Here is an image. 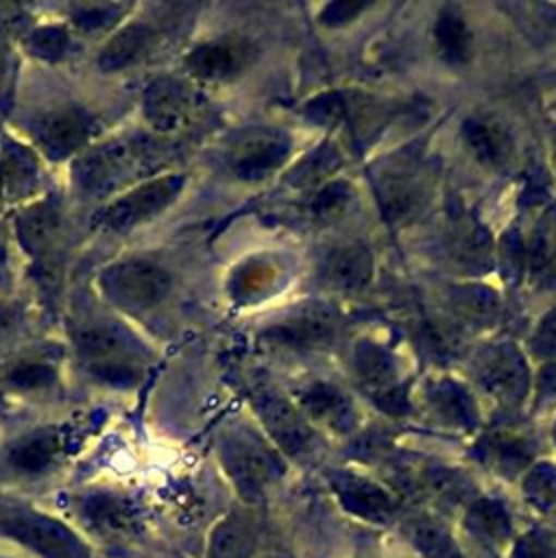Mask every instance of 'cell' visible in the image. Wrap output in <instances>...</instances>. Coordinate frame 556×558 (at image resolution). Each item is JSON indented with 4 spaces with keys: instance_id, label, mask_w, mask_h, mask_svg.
I'll use <instances>...</instances> for the list:
<instances>
[{
    "instance_id": "cell-1",
    "label": "cell",
    "mask_w": 556,
    "mask_h": 558,
    "mask_svg": "<svg viewBox=\"0 0 556 558\" xmlns=\"http://www.w3.org/2000/svg\"><path fill=\"white\" fill-rule=\"evenodd\" d=\"M220 460L238 493L249 501L262 497L266 486L281 475V460L277 453L249 429H235L225 436Z\"/></svg>"
},
{
    "instance_id": "cell-2",
    "label": "cell",
    "mask_w": 556,
    "mask_h": 558,
    "mask_svg": "<svg viewBox=\"0 0 556 558\" xmlns=\"http://www.w3.org/2000/svg\"><path fill=\"white\" fill-rule=\"evenodd\" d=\"M100 288L118 307L144 312L164 301L170 290V275L153 262L124 259L102 270Z\"/></svg>"
},
{
    "instance_id": "cell-3",
    "label": "cell",
    "mask_w": 556,
    "mask_h": 558,
    "mask_svg": "<svg viewBox=\"0 0 556 558\" xmlns=\"http://www.w3.org/2000/svg\"><path fill=\"white\" fill-rule=\"evenodd\" d=\"M0 532L41 558H94L68 525L41 512H9L0 517Z\"/></svg>"
},
{
    "instance_id": "cell-4",
    "label": "cell",
    "mask_w": 556,
    "mask_h": 558,
    "mask_svg": "<svg viewBox=\"0 0 556 558\" xmlns=\"http://www.w3.org/2000/svg\"><path fill=\"white\" fill-rule=\"evenodd\" d=\"M137 347L113 327H92L78 336V353L89 371L113 386H133L142 377Z\"/></svg>"
},
{
    "instance_id": "cell-5",
    "label": "cell",
    "mask_w": 556,
    "mask_h": 558,
    "mask_svg": "<svg viewBox=\"0 0 556 558\" xmlns=\"http://www.w3.org/2000/svg\"><path fill=\"white\" fill-rule=\"evenodd\" d=\"M475 377L480 388L504 408L521 403L530 390L525 360L512 344L486 349L475 362Z\"/></svg>"
},
{
    "instance_id": "cell-6",
    "label": "cell",
    "mask_w": 556,
    "mask_h": 558,
    "mask_svg": "<svg viewBox=\"0 0 556 558\" xmlns=\"http://www.w3.org/2000/svg\"><path fill=\"white\" fill-rule=\"evenodd\" d=\"M142 159L137 142L113 140L92 148L74 163V181L83 192L102 194L129 177Z\"/></svg>"
},
{
    "instance_id": "cell-7",
    "label": "cell",
    "mask_w": 556,
    "mask_h": 558,
    "mask_svg": "<svg viewBox=\"0 0 556 558\" xmlns=\"http://www.w3.org/2000/svg\"><path fill=\"white\" fill-rule=\"evenodd\" d=\"M181 187V174H164L159 179L146 181L113 201L102 214V225L113 231H129L161 214L179 196Z\"/></svg>"
},
{
    "instance_id": "cell-8",
    "label": "cell",
    "mask_w": 556,
    "mask_h": 558,
    "mask_svg": "<svg viewBox=\"0 0 556 558\" xmlns=\"http://www.w3.org/2000/svg\"><path fill=\"white\" fill-rule=\"evenodd\" d=\"M351 373L360 388L373 397L386 412H401L406 408L403 386L397 377L395 360L388 351L373 342H360L351 351Z\"/></svg>"
},
{
    "instance_id": "cell-9",
    "label": "cell",
    "mask_w": 556,
    "mask_h": 558,
    "mask_svg": "<svg viewBox=\"0 0 556 558\" xmlns=\"http://www.w3.org/2000/svg\"><path fill=\"white\" fill-rule=\"evenodd\" d=\"M290 155V135L279 129H253L229 150V166L238 179L257 181L275 172Z\"/></svg>"
},
{
    "instance_id": "cell-10",
    "label": "cell",
    "mask_w": 556,
    "mask_h": 558,
    "mask_svg": "<svg viewBox=\"0 0 556 558\" xmlns=\"http://www.w3.org/2000/svg\"><path fill=\"white\" fill-rule=\"evenodd\" d=\"M257 412L270 438L292 458L307 456L314 447V432L301 410L277 392H264L257 399Z\"/></svg>"
},
{
    "instance_id": "cell-11",
    "label": "cell",
    "mask_w": 556,
    "mask_h": 558,
    "mask_svg": "<svg viewBox=\"0 0 556 558\" xmlns=\"http://www.w3.org/2000/svg\"><path fill=\"white\" fill-rule=\"evenodd\" d=\"M198 107L196 94L179 78H157L144 92V116L157 131L185 126Z\"/></svg>"
},
{
    "instance_id": "cell-12",
    "label": "cell",
    "mask_w": 556,
    "mask_h": 558,
    "mask_svg": "<svg viewBox=\"0 0 556 558\" xmlns=\"http://www.w3.org/2000/svg\"><path fill=\"white\" fill-rule=\"evenodd\" d=\"M96 133V120L81 107H65L48 113L37 124V142L50 159H65L83 148Z\"/></svg>"
},
{
    "instance_id": "cell-13",
    "label": "cell",
    "mask_w": 556,
    "mask_h": 558,
    "mask_svg": "<svg viewBox=\"0 0 556 558\" xmlns=\"http://www.w3.org/2000/svg\"><path fill=\"white\" fill-rule=\"evenodd\" d=\"M338 329V314L327 305H307L268 329V338L288 349L325 347Z\"/></svg>"
},
{
    "instance_id": "cell-14",
    "label": "cell",
    "mask_w": 556,
    "mask_h": 558,
    "mask_svg": "<svg viewBox=\"0 0 556 558\" xmlns=\"http://www.w3.org/2000/svg\"><path fill=\"white\" fill-rule=\"evenodd\" d=\"M297 408L307 421L334 432L353 429L358 418L351 399L329 381H307L297 392Z\"/></svg>"
},
{
    "instance_id": "cell-15",
    "label": "cell",
    "mask_w": 556,
    "mask_h": 558,
    "mask_svg": "<svg viewBox=\"0 0 556 558\" xmlns=\"http://www.w3.org/2000/svg\"><path fill=\"white\" fill-rule=\"evenodd\" d=\"M251 48L244 39L222 37L196 46L188 57V70L201 81H227L244 70Z\"/></svg>"
},
{
    "instance_id": "cell-16",
    "label": "cell",
    "mask_w": 556,
    "mask_h": 558,
    "mask_svg": "<svg viewBox=\"0 0 556 558\" xmlns=\"http://www.w3.org/2000/svg\"><path fill=\"white\" fill-rule=\"evenodd\" d=\"M462 142L471 157L493 170H501L512 161L515 142L508 129L493 116H471L462 124Z\"/></svg>"
},
{
    "instance_id": "cell-17",
    "label": "cell",
    "mask_w": 556,
    "mask_h": 558,
    "mask_svg": "<svg viewBox=\"0 0 556 558\" xmlns=\"http://www.w3.org/2000/svg\"><path fill=\"white\" fill-rule=\"evenodd\" d=\"M321 277L325 288L334 292H360L373 277V257L362 244L338 246L325 257Z\"/></svg>"
},
{
    "instance_id": "cell-18",
    "label": "cell",
    "mask_w": 556,
    "mask_h": 558,
    "mask_svg": "<svg viewBox=\"0 0 556 558\" xmlns=\"http://www.w3.org/2000/svg\"><path fill=\"white\" fill-rule=\"evenodd\" d=\"M423 408L449 427H473L478 418L475 403L469 392L447 377L432 379L423 386Z\"/></svg>"
},
{
    "instance_id": "cell-19",
    "label": "cell",
    "mask_w": 556,
    "mask_h": 558,
    "mask_svg": "<svg viewBox=\"0 0 556 558\" xmlns=\"http://www.w3.org/2000/svg\"><path fill=\"white\" fill-rule=\"evenodd\" d=\"M530 281L556 290V207L547 209L534 225L523 251Z\"/></svg>"
},
{
    "instance_id": "cell-20",
    "label": "cell",
    "mask_w": 556,
    "mask_h": 558,
    "mask_svg": "<svg viewBox=\"0 0 556 558\" xmlns=\"http://www.w3.org/2000/svg\"><path fill=\"white\" fill-rule=\"evenodd\" d=\"M340 501L345 508L353 514L366 517V519H386L395 512V499L388 490L377 486L375 482H368L364 477L340 473L331 480Z\"/></svg>"
},
{
    "instance_id": "cell-21",
    "label": "cell",
    "mask_w": 556,
    "mask_h": 558,
    "mask_svg": "<svg viewBox=\"0 0 556 558\" xmlns=\"http://www.w3.org/2000/svg\"><path fill=\"white\" fill-rule=\"evenodd\" d=\"M153 41V28L144 22H129L100 50L98 65L105 72H116L140 61Z\"/></svg>"
},
{
    "instance_id": "cell-22",
    "label": "cell",
    "mask_w": 556,
    "mask_h": 558,
    "mask_svg": "<svg viewBox=\"0 0 556 558\" xmlns=\"http://www.w3.org/2000/svg\"><path fill=\"white\" fill-rule=\"evenodd\" d=\"M484 460L499 473L523 471L532 460V440L517 429H497L482 440Z\"/></svg>"
},
{
    "instance_id": "cell-23",
    "label": "cell",
    "mask_w": 556,
    "mask_h": 558,
    "mask_svg": "<svg viewBox=\"0 0 556 558\" xmlns=\"http://www.w3.org/2000/svg\"><path fill=\"white\" fill-rule=\"evenodd\" d=\"M434 46L443 61L451 65H462L473 54V33L464 20V15L445 7L434 24Z\"/></svg>"
},
{
    "instance_id": "cell-24",
    "label": "cell",
    "mask_w": 556,
    "mask_h": 558,
    "mask_svg": "<svg viewBox=\"0 0 556 558\" xmlns=\"http://www.w3.org/2000/svg\"><path fill=\"white\" fill-rule=\"evenodd\" d=\"M83 517L94 530L107 536L131 534V530L135 527L133 508L122 497L111 493L89 495L83 501Z\"/></svg>"
},
{
    "instance_id": "cell-25",
    "label": "cell",
    "mask_w": 556,
    "mask_h": 558,
    "mask_svg": "<svg viewBox=\"0 0 556 558\" xmlns=\"http://www.w3.org/2000/svg\"><path fill=\"white\" fill-rule=\"evenodd\" d=\"M403 530L408 541L416 547V551L423 558H462L451 534L432 514L416 512L408 517Z\"/></svg>"
},
{
    "instance_id": "cell-26",
    "label": "cell",
    "mask_w": 556,
    "mask_h": 558,
    "mask_svg": "<svg viewBox=\"0 0 556 558\" xmlns=\"http://www.w3.org/2000/svg\"><path fill=\"white\" fill-rule=\"evenodd\" d=\"M37 185L35 157L15 142L0 148V187L7 196H26Z\"/></svg>"
},
{
    "instance_id": "cell-27",
    "label": "cell",
    "mask_w": 556,
    "mask_h": 558,
    "mask_svg": "<svg viewBox=\"0 0 556 558\" xmlns=\"http://www.w3.org/2000/svg\"><path fill=\"white\" fill-rule=\"evenodd\" d=\"M253 547V523L242 514H229L211 532L209 558H251Z\"/></svg>"
},
{
    "instance_id": "cell-28",
    "label": "cell",
    "mask_w": 556,
    "mask_h": 558,
    "mask_svg": "<svg viewBox=\"0 0 556 558\" xmlns=\"http://www.w3.org/2000/svg\"><path fill=\"white\" fill-rule=\"evenodd\" d=\"M464 525L480 543L501 547L510 538V519L499 501L475 499L467 508Z\"/></svg>"
},
{
    "instance_id": "cell-29",
    "label": "cell",
    "mask_w": 556,
    "mask_h": 558,
    "mask_svg": "<svg viewBox=\"0 0 556 558\" xmlns=\"http://www.w3.org/2000/svg\"><path fill=\"white\" fill-rule=\"evenodd\" d=\"M59 449H61V440L55 432H50V429L37 432L33 436L20 440L11 449L9 462L13 464V469H17L22 473H41L55 462Z\"/></svg>"
},
{
    "instance_id": "cell-30",
    "label": "cell",
    "mask_w": 556,
    "mask_h": 558,
    "mask_svg": "<svg viewBox=\"0 0 556 558\" xmlns=\"http://www.w3.org/2000/svg\"><path fill=\"white\" fill-rule=\"evenodd\" d=\"M57 229H59V214L48 203H39L26 209L17 220V233L24 246L33 253L46 251L52 244Z\"/></svg>"
},
{
    "instance_id": "cell-31",
    "label": "cell",
    "mask_w": 556,
    "mask_h": 558,
    "mask_svg": "<svg viewBox=\"0 0 556 558\" xmlns=\"http://www.w3.org/2000/svg\"><path fill=\"white\" fill-rule=\"evenodd\" d=\"M523 495L534 510L556 521V466L541 462L525 471Z\"/></svg>"
},
{
    "instance_id": "cell-32",
    "label": "cell",
    "mask_w": 556,
    "mask_h": 558,
    "mask_svg": "<svg viewBox=\"0 0 556 558\" xmlns=\"http://www.w3.org/2000/svg\"><path fill=\"white\" fill-rule=\"evenodd\" d=\"M454 310H456V314L464 323L484 325V323L495 318V314H497V299L486 288L469 286V288H460L454 294Z\"/></svg>"
},
{
    "instance_id": "cell-33",
    "label": "cell",
    "mask_w": 556,
    "mask_h": 558,
    "mask_svg": "<svg viewBox=\"0 0 556 558\" xmlns=\"http://www.w3.org/2000/svg\"><path fill=\"white\" fill-rule=\"evenodd\" d=\"M493 253L488 235L480 227H462L454 240V255L460 264L480 270L488 264Z\"/></svg>"
},
{
    "instance_id": "cell-34",
    "label": "cell",
    "mask_w": 556,
    "mask_h": 558,
    "mask_svg": "<svg viewBox=\"0 0 556 558\" xmlns=\"http://www.w3.org/2000/svg\"><path fill=\"white\" fill-rule=\"evenodd\" d=\"M68 46H70L68 31L63 26H55V24L39 26L28 37L31 52L46 61H59L68 52Z\"/></svg>"
},
{
    "instance_id": "cell-35",
    "label": "cell",
    "mask_w": 556,
    "mask_h": 558,
    "mask_svg": "<svg viewBox=\"0 0 556 558\" xmlns=\"http://www.w3.org/2000/svg\"><path fill=\"white\" fill-rule=\"evenodd\" d=\"M338 163V153H334L329 146H321L310 157H305L292 172L294 185H314L321 183L325 174H329Z\"/></svg>"
},
{
    "instance_id": "cell-36",
    "label": "cell",
    "mask_w": 556,
    "mask_h": 558,
    "mask_svg": "<svg viewBox=\"0 0 556 558\" xmlns=\"http://www.w3.org/2000/svg\"><path fill=\"white\" fill-rule=\"evenodd\" d=\"M52 379H55V371L44 362H22L9 375V381L20 390H33V388L48 386V384H52Z\"/></svg>"
},
{
    "instance_id": "cell-37",
    "label": "cell",
    "mask_w": 556,
    "mask_h": 558,
    "mask_svg": "<svg viewBox=\"0 0 556 558\" xmlns=\"http://www.w3.org/2000/svg\"><path fill=\"white\" fill-rule=\"evenodd\" d=\"M120 11H122V7H118V4H87L74 13V22L85 31L105 28L109 22H113L118 17Z\"/></svg>"
},
{
    "instance_id": "cell-38",
    "label": "cell",
    "mask_w": 556,
    "mask_h": 558,
    "mask_svg": "<svg viewBox=\"0 0 556 558\" xmlns=\"http://www.w3.org/2000/svg\"><path fill=\"white\" fill-rule=\"evenodd\" d=\"M347 198H349V190H347L342 183H329V185H325V187L316 194V198H314V211H316L318 216H325V218L336 216V214L345 207Z\"/></svg>"
},
{
    "instance_id": "cell-39",
    "label": "cell",
    "mask_w": 556,
    "mask_h": 558,
    "mask_svg": "<svg viewBox=\"0 0 556 558\" xmlns=\"http://www.w3.org/2000/svg\"><path fill=\"white\" fill-rule=\"evenodd\" d=\"M532 349L541 357H554L556 355V310L549 312L541 325L536 327V333L530 340Z\"/></svg>"
},
{
    "instance_id": "cell-40",
    "label": "cell",
    "mask_w": 556,
    "mask_h": 558,
    "mask_svg": "<svg viewBox=\"0 0 556 558\" xmlns=\"http://www.w3.org/2000/svg\"><path fill=\"white\" fill-rule=\"evenodd\" d=\"M366 9V4H355V2H331L323 9L321 13V22L329 24V26H340L351 22L353 17H358L362 11Z\"/></svg>"
},
{
    "instance_id": "cell-41",
    "label": "cell",
    "mask_w": 556,
    "mask_h": 558,
    "mask_svg": "<svg viewBox=\"0 0 556 558\" xmlns=\"http://www.w3.org/2000/svg\"><path fill=\"white\" fill-rule=\"evenodd\" d=\"M13 318H15V312L9 305L0 303V336L13 325Z\"/></svg>"
},
{
    "instance_id": "cell-42",
    "label": "cell",
    "mask_w": 556,
    "mask_h": 558,
    "mask_svg": "<svg viewBox=\"0 0 556 558\" xmlns=\"http://www.w3.org/2000/svg\"><path fill=\"white\" fill-rule=\"evenodd\" d=\"M4 70H7V59H4V52L0 50V83H2V76H4Z\"/></svg>"
}]
</instances>
